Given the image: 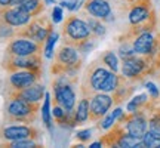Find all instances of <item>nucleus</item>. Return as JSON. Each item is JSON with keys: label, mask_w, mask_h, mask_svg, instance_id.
<instances>
[{"label": "nucleus", "mask_w": 160, "mask_h": 148, "mask_svg": "<svg viewBox=\"0 0 160 148\" xmlns=\"http://www.w3.org/2000/svg\"><path fill=\"white\" fill-rule=\"evenodd\" d=\"M89 96L88 95H82L80 102L77 104V108L74 111V117H76V123L82 125L85 123L86 120H89Z\"/></svg>", "instance_id": "obj_19"}, {"label": "nucleus", "mask_w": 160, "mask_h": 148, "mask_svg": "<svg viewBox=\"0 0 160 148\" xmlns=\"http://www.w3.org/2000/svg\"><path fill=\"white\" fill-rule=\"evenodd\" d=\"M61 19H62V9L61 7H53V11H52V21L53 22H61Z\"/></svg>", "instance_id": "obj_37"}, {"label": "nucleus", "mask_w": 160, "mask_h": 148, "mask_svg": "<svg viewBox=\"0 0 160 148\" xmlns=\"http://www.w3.org/2000/svg\"><path fill=\"white\" fill-rule=\"evenodd\" d=\"M85 11L98 19H111V6L107 0H86Z\"/></svg>", "instance_id": "obj_18"}, {"label": "nucleus", "mask_w": 160, "mask_h": 148, "mask_svg": "<svg viewBox=\"0 0 160 148\" xmlns=\"http://www.w3.org/2000/svg\"><path fill=\"white\" fill-rule=\"evenodd\" d=\"M46 93L45 86L36 81L33 85L27 86L24 89H19V91H9V98H19V99H24V101H28V102H40L43 96Z\"/></svg>", "instance_id": "obj_16"}, {"label": "nucleus", "mask_w": 160, "mask_h": 148, "mask_svg": "<svg viewBox=\"0 0 160 148\" xmlns=\"http://www.w3.org/2000/svg\"><path fill=\"white\" fill-rule=\"evenodd\" d=\"M58 39H59V36H58V33H55V31H52L51 34H49L48 40L45 42V47H43V53H45V58L51 59V58L53 57V46L57 45Z\"/></svg>", "instance_id": "obj_25"}, {"label": "nucleus", "mask_w": 160, "mask_h": 148, "mask_svg": "<svg viewBox=\"0 0 160 148\" xmlns=\"http://www.w3.org/2000/svg\"><path fill=\"white\" fill-rule=\"evenodd\" d=\"M142 144L144 147H148V148H159L160 147V136L153 133L151 131L145 132L142 136Z\"/></svg>", "instance_id": "obj_29"}, {"label": "nucleus", "mask_w": 160, "mask_h": 148, "mask_svg": "<svg viewBox=\"0 0 160 148\" xmlns=\"http://www.w3.org/2000/svg\"><path fill=\"white\" fill-rule=\"evenodd\" d=\"M43 46L42 43H37L34 40L27 39V37H12L11 42L6 46L5 53L8 55H18V57H27V55H34V53H43Z\"/></svg>", "instance_id": "obj_9"}, {"label": "nucleus", "mask_w": 160, "mask_h": 148, "mask_svg": "<svg viewBox=\"0 0 160 148\" xmlns=\"http://www.w3.org/2000/svg\"><path fill=\"white\" fill-rule=\"evenodd\" d=\"M77 76H57L53 80V104L61 105L65 111H73L76 105V92L74 85Z\"/></svg>", "instance_id": "obj_4"}, {"label": "nucleus", "mask_w": 160, "mask_h": 148, "mask_svg": "<svg viewBox=\"0 0 160 148\" xmlns=\"http://www.w3.org/2000/svg\"><path fill=\"white\" fill-rule=\"evenodd\" d=\"M12 3H13V0H0V9L2 7H9V6H12Z\"/></svg>", "instance_id": "obj_38"}, {"label": "nucleus", "mask_w": 160, "mask_h": 148, "mask_svg": "<svg viewBox=\"0 0 160 148\" xmlns=\"http://www.w3.org/2000/svg\"><path fill=\"white\" fill-rule=\"evenodd\" d=\"M148 105V96L145 93H141L132 99L131 102L128 104V111L129 113H135V111H141L144 107Z\"/></svg>", "instance_id": "obj_23"}, {"label": "nucleus", "mask_w": 160, "mask_h": 148, "mask_svg": "<svg viewBox=\"0 0 160 148\" xmlns=\"http://www.w3.org/2000/svg\"><path fill=\"white\" fill-rule=\"evenodd\" d=\"M51 96L49 93H45V105H43V111H42V117H43V123L46 125L48 129H52V121H51Z\"/></svg>", "instance_id": "obj_28"}, {"label": "nucleus", "mask_w": 160, "mask_h": 148, "mask_svg": "<svg viewBox=\"0 0 160 148\" xmlns=\"http://www.w3.org/2000/svg\"><path fill=\"white\" fill-rule=\"evenodd\" d=\"M120 57L122 59H125V58H129V57H133L135 55V51H133V46L129 45V43H125V45L120 46Z\"/></svg>", "instance_id": "obj_33"}, {"label": "nucleus", "mask_w": 160, "mask_h": 148, "mask_svg": "<svg viewBox=\"0 0 160 148\" xmlns=\"http://www.w3.org/2000/svg\"><path fill=\"white\" fill-rule=\"evenodd\" d=\"M110 74V71L105 67L99 65L98 61L92 62L89 65V68L86 71L85 80L80 86V92L82 95H88V96H92L95 92L101 91V86H102L104 80L107 79V76Z\"/></svg>", "instance_id": "obj_6"}, {"label": "nucleus", "mask_w": 160, "mask_h": 148, "mask_svg": "<svg viewBox=\"0 0 160 148\" xmlns=\"http://www.w3.org/2000/svg\"><path fill=\"white\" fill-rule=\"evenodd\" d=\"M0 147H9V148H39L40 144L34 139H18V141H5L0 144Z\"/></svg>", "instance_id": "obj_22"}, {"label": "nucleus", "mask_w": 160, "mask_h": 148, "mask_svg": "<svg viewBox=\"0 0 160 148\" xmlns=\"http://www.w3.org/2000/svg\"><path fill=\"white\" fill-rule=\"evenodd\" d=\"M128 3H133V2H138V0H126Z\"/></svg>", "instance_id": "obj_42"}, {"label": "nucleus", "mask_w": 160, "mask_h": 148, "mask_svg": "<svg viewBox=\"0 0 160 148\" xmlns=\"http://www.w3.org/2000/svg\"><path fill=\"white\" fill-rule=\"evenodd\" d=\"M120 123L125 121V127L126 132L131 133L132 136L137 138H142L144 133L147 132V126H148V121L145 119V114L141 111H135V113H131L129 116H122L119 119Z\"/></svg>", "instance_id": "obj_12"}, {"label": "nucleus", "mask_w": 160, "mask_h": 148, "mask_svg": "<svg viewBox=\"0 0 160 148\" xmlns=\"http://www.w3.org/2000/svg\"><path fill=\"white\" fill-rule=\"evenodd\" d=\"M15 31L17 30H13V27L5 22H0V39H12L15 37Z\"/></svg>", "instance_id": "obj_32"}, {"label": "nucleus", "mask_w": 160, "mask_h": 148, "mask_svg": "<svg viewBox=\"0 0 160 148\" xmlns=\"http://www.w3.org/2000/svg\"><path fill=\"white\" fill-rule=\"evenodd\" d=\"M86 22L89 24V27H91V31L92 34L95 36H104L105 34V28H104V25L99 21H98V18H88V21Z\"/></svg>", "instance_id": "obj_30"}, {"label": "nucleus", "mask_w": 160, "mask_h": 148, "mask_svg": "<svg viewBox=\"0 0 160 148\" xmlns=\"http://www.w3.org/2000/svg\"><path fill=\"white\" fill-rule=\"evenodd\" d=\"M148 127L153 133H156V135L160 136V110H156L154 113H153V116L150 117Z\"/></svg>", "instance_id": "obj_31"}, {"label": "nucleus", "mask_w": 160, "mask_h": 148, "mask_svg": "<svg viewBox=\"0 0 160 148\" xmlns=\"http://www.w3.org/2000/svg\"><path fill=\"white\" fill-rule=\"evenodd\" d=\"M18 7H21L24 12H27L31 17H37L40 13H43V11H45L43 0H24Z\"/></svg>", "instance_id": "obj_20"}, {"label": "nucleus", "mask_w": 160, "mask_h": 148, "mask_svg": "<svg viewBox=\"0 0 160 148\" xmlns=\"http://www.w3.org/2000/svg\"><path fill=\"white\" fill-rule=\"evenodd\" d=\"M24 0H13V3H12V6H19L21 3H22Z\"/></svg>", "instance_id": "obj_40"}, {"label": "nucleus", "mask_w": 160, "mask_h": 148, "mask_svg": "<svg viewBox=\"0 0 160 148\" xmlns=\"http://www.w3.org/2000/svg\"><path fill=\"white\" fill-rule=\"evenodd\" d=\"M42 133L33 125H5L0 127V139L5 141H18V139H34L39 141Z\"/></svg>", "instance_id": "obj_8"}, {"label": "nucleus", "mask_w": 160, "mask_h": 148, "mask_svg": "<svg viewBox=\"0 0 160 148\" xmlns=\"http://www.w3.org/2000/svg\"><path fill=\"white\" fill-rule=\"evenodd\" d=\"M92 31L89 24L76 15L68 17L62 25V45H70L79 51L82 46L91 42Z\"/></svg>", "instance_id": "obj_3"}, {"label": "nucleus", "mask_w": 160, "mask_h": 148, "mask_svg": "<svg viewBox=\"0 0 160 148\" xmlns=\"http://www.w3.org/2000/svg\"><path fill=\"white\" fill-rule=\"evenodd\" d=\"M145 87L148 89L150 95H151V98H153V99H157V98H159V89L156 87L154 83H151V81H148V83H145Z\"/></svg>", "instance_id": "obj_36"}, {"label": "nucleus", "mask_w": 160, "mask_h": 148, "mask_svg": "<svg viewBox=\"0 0 160 148\" xmlns=\"http://www.w3.org/2000/svg\"><path fill=\"white\" fill-rule=\"evenodd\" d=\"M40 102H28L19 98H9L5 108V120L8 123L33 125L37 119Z\"/></svg>", "instance_id": "obj_2"}, {"label": "nucleus", "mask_w": 160, "mask_h": 148, "mask_svg": "<svg viewBox=\"0 0 160 148\" xmlns=\"http://www.w3.org/2000/svg\"><path fill=\"white\" fill-rule=\"evenodd\" d=\"M122 116H123V111H122V108H116L113 113L108 114V116H107V117H105V119L101 121L99 127H101V129H110V127H111V126L114 125L116 121H117V120L122 117Z\"/></svg>", "instance_id": "obj_26"}, {"label": "nucleus", "mask_w": 160, "mask_h": 148, "mask_svg": "<svg viewBox=\"0 0 160 148\" xmlns=\"http://www.w3.org/2000/svg\"><path fill=\"white\" fill-rule=\"evenodd\" d=\"M82 67V58L79 51L70 45L59 46L51 65L53 76H76Z\"/></svg>", "instance_id": "obj_1"}, {"label": "nucleus", "mask_w": 160, "mask_h": 148, "mask_svg": "<svg viewBox=\"0 0 160 148\" xmlns=\"http://www.w3.org/2000/svg\"><path fill=\"white\" fill-rule=\"evenodd\" d=\"M91 133H92L91 129H85V131L77 132V133H76V138L79 139L80 142H86V141L91 139Z\"/></svg>", "instance_id": "obj_35"}, {"label": "nucleus", "mask_w": 160, "mask_h": 148, "mask_svg": "<svg viewBox=\"0 0 160 148\" xmlns=\"http://www.w3.org/2000/svg\"><path fill=\"white\" fill-rule=\"evenodd\" d=\"M61 6H62V7H67L68 11H76V9H79L80 0H62V2H61Z\"/></svg>", "instance_id": "obj_34"}, {"label": "nucleus", "mask_w": 160, "mask_h": 148, "mask_svg": "<svg viewBox=\"0 0 160 148\" xmlns=\"http://www.w3.org/2000/svg\"><path fill=\"white\" fill-rule=\"evenodd\" d=\"M119 85V76L114 73V71H110V74L107 76V79L104 80L102 86H101V92H114V89Z\"/></svg>", "instance_id": "obj_24"}, {"label": "nucleus", "mask_w": 160, "mask_h": 148, "mask_svg": "<svg viewBox=\"0 0 160 148\" xmlns=\"http://www.w3.org/2000/svg\"><path fill=\"white\" fill-rule=\"evenodd\" d=\"M116 147H122V148H138V147H144L142 138L132 136L131 133H128V132L125 133V132H123V133H122V136L117 139Z\"/></svg>", "instance_id": "obj_21"}, {"label": "nucleus", "mask_w": 160, "mask_h": 148, "mask_svg": "<svg viewBox=\"0 0 160 148\" xmlns=\"http://www.w3.org/2000/svg\"><path fill=\"white\" fill-rule=\"evenodd\" d=\"M101 145H102V144H101V141H98V142H93V144H92L91 147H92V148H99Z\"/></svg>", "instance_id": "obj_39"}, {"label": "nucleus", "mask_w": 160, "mask_h": 148, "mask_svg": "<svg viewBox=\"0 0 160 148\" xmlns=\"http://www.w3.org/2000/svg\"><path fill=\"white\" fill-rule=\"evenodd\" d=\"M151 12H153L151 0H138V2L131 3V11H129V22H131V25L144 22L150 17Z\"/></svg>", "instance_id": "obj_17"}, {"label": "nucleus", "mask_w": 160, "mask_h": 148, "mask_svg": "<svg viewBox=\"0 0 160 148\" xmlns=\"http://www.w3.org/2000/svg\"><path fill=\"white\" fill-rule=\"evenodd\" d=\"M133 51L138 55H147V57L154 58L156 52H157V40L153 36V31H144L135 36L133 39Z\"/></svg>", "instance_id": "obj_15"}, {"label": "nucleus", "mask_w": 160, "mask_h": 148, "mask_svg": "<svg viewBox=\"0 0 160 148\" xmlns=\"http://www.w3.org/2000/svg\"><path fill=\"white\" fill-rule=\"evenodd\" d=\"M31 15L24 12L18 6H9L0 9V22H5L11 27H24L31 21Z\"/></svg>", "instance_id": "obj_14"}, {"label": "nucleus", "mask_w": 160, "mask_h": 148, "mask_svg": "<svg viewBox=\"0 0 160 148\" xmlns=\"http://www.w3.org/2000/svg\"><path fill=\"white\" fill-rule=\"evenodd\" d=\"M153 61L151 57L142 55V57H129L123 59L122 64V73L128 79H141L142 76L150 73V64Z\"/></svg>", "instance_id": "obj_10"}, {"label": "nucleus", "mask_w": 160, "mask_h": 148, "mask_svg": "<svg viewBox=\"0 0 160 148\" xmlns=\"http://www.w3.org/2000/svg\"><path fill=\"white\" fill-rule=\"evenodd\" d=\"M42 53L27 55V57H18V55H8L5 53V58L2 61V67L8 73L19 71V70H34L42 71Z\"/></svg>", "instance_id": "obj_7"}, {"label": "nucleus", "mask_w": 160, "mask_h": 148, "mask_svg": "<svg viewBox=\"0 0 160 148\" xmlns=\"http://www.w3.org/2000/svg\"><path fill=\"white\" fill-rule=\"evenodd\" d=\"M101 59H102V62L105 64L111 71H114V73L117 71V68H119V59H117V57H116L113 52H110V51L104 52Z\"/></svg>", "instance_id": "obj_27"}, {"label": "nucleus", "mask_w": 160, "mask_h": 148, "mask_svg": "<svg viewBox=\"0 0 160 148\" xmlns=\"http://www.w3.org/2000/svg\"><path fill=\"white\" fill-rule=\"evenodd\" d=\"M53 31V24L51 22V19L46 17V15H37L33 17L31 21L28 24H25L24 27H21V30L15 31V36L18 37H27L45 45V42L48 40L49 34Z\"/></svg>", "instance_id": "obj_5"}, {"label": "nucleus", "mask_w": 160, "mask_h": 148, "mask_svg": "<svg viewBox=\"0 0 160 148\" xmlns=\"http://www.w3.org/2000/svg\"><path fill=\"white\" fill-rule=\"evenodd\" d=\"M42 77V71H34V70H19L11 73L8 83H9V91H19L27 86L33 85L39 81Z\"/></svg>", "instance_id": "obj_13"}, {"label": "nucleus", "mask_w": 160, "mask_h": 148, "mask_svg": "<svg viewBox=\"0 0 160 148\" xmlns=\"http://www.w3.org/2000/svg\"><path fill=\"white\" fill-rule=\"evenodd\" d=\"M113 96H110L107 92L102 93H93L89 102V120L98 121L108 113V110L113 107Z\"/></svg>", "instance_id": "obj_11"}, {"label": "nucleus", "mask_w": 160, "mask_h": 148, "mask_svg": "<svg viewBox=\"0 0 160 148\" xmlns=\"http://www.w3.org/2000/svg\"><path fill=\"white\" fill-rule=\"evenodd\" d=\"M45 3L46 5H53L55 2H53V0H45Z\"/></svg>", "instance_id": "obj_41"}]
</instances>
